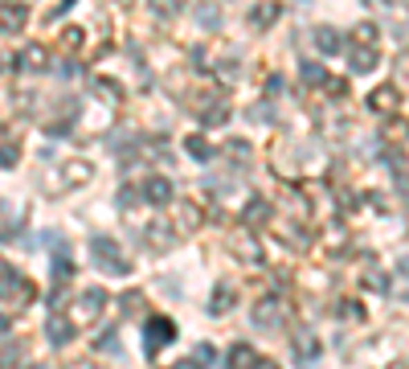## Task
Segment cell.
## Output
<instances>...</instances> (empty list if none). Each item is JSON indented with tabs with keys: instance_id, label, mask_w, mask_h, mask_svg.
<instances>
[{
	"instance_id": "obj_1",
	"label": "cell",
	"mask_w": 409,
	"mask_h": 369,
	"mask_svg": "<svg viewBox=\"0 0 409 369\" xmlns=\"http://www.w3.org/2000/svg\"><path fill=\"white\" fill-rule=\"evenodd\" d=\"M91 255H94V263H98L102 271H115V275H127V271H131L127 255H123L111 238H91Z\"/></svg>"
},
{
	"instance_id": "obj_2",
	"label": "cell",
	"mask_w": 409,
	"mask_h": 369,
	"mask_svg": "<svg viewBox=\"0 0 409 369\" xmlns=\"http://www.w3.org/2000/svg\"><path fill=\"white\" fill-rule=\"evenodd\" d=\"M168 341H176V324L168 320V316H152V320L143 324V353L147 357H156Z\"/></svg>"
},
{
	"instance_id": "obj_3",
	"label": "cell",
	"mask_w": 409,
	"mask_h": 369,
	"mask_svg": "<svg viewBox=\"0 0 409 369\" xmlns=\"http://www.w3.org/2000/svg\"><path fill=\"white\" fill-rule=\"evenodd\" d=\"M0 300H4V304H17V308H25V304L33 300V283H29L25 275L0 271Z\"/></svg>"
},
{
	"instance_id": "obj_4",
	"label": "cell",
	"mask_w": 409,
	"mask_h": 369,
	"mask_svg": "<svg viewBox=\"0 0 409 369\" xmlns=\"http://www.w3.org/2000/svg\"><path fill=\"white\" fill-rule=\"evenodd\" d=\"M368 107H372L376 115H397V111H401V91H397L393 83H381L376 91L368 94Z\"/></svg>"
},
{
	"instance_id": "obj_5",
	"label": "cell",
	"mask_w": 409,
	"mask_h": 369,
	"mask_svg": "<svg viewBox=\"0 0 409 369\" xmlns=\"http://www.w3.org/2000/svg\"><path fill=\"white\" fill-rule=\"evenodd\" d=\"M344 49H348V66H352V74H368V70H376V62H381L376 46L356 42V46H344Z\"/></svg>"
},
{
	"instance_id": "obj_6",
	"label": "cell",
	"mask_w": 409,
	"mask_h": 369,
	"mask_svg": "<svg viewBox=\"0 0 409 369\" xmlns=\"http://www.w3.org/2000/svg\"><path fill=\"white\" fill-rule=\"evenodd\" d=\"M17 70H29V74L49 70V49L46 46H21V53H17Z\"/></svg>"
},
{
	"instance_id": "obj_7",
	"label": "cell",
	"mask_w": 409,
	"mask_h": 369,
	"mask_svg": "<svg viewBox=\"0 0 409 369\" xmlns=\"http://www.w3.org/2000/svg\"><path fill=\"white\" fill-rule=\"evenodd\" d=\"M102 304H107V291H98V287H87V291H82V300H78V320H82V324L98 320Z\"/></svg>"
},
{
	"instance_id": "obj_8",
	"label": "cell",
	"mask_w": 409,
	"mask_h": 369,
	"mask_svg": "<svg viewBox=\"0 0 409 369\" xmlns=\"http://www.w3.org/2000/svg\"><path fill=\"white\" fill-rule=\"evenodd\" d=\"M250 320L258 324V328H278V324H282V304H278V300H262V304L250 312Z\"/></svg>"
},
{
	"instance_id": "obj_9",
	"label": "cell",
	"mask_w": 409,
	"mask_h": 369,
	"mask_svg": "<svg viewBox=\"0 0 409 369\" xmlns=\"http://www.w3.org/2000/svg\"><path fill=\"white\" fill-rule=\"evenodd\" d=\"M46 336H49V345H57V349H62V345H70V341H74V324L66 320L62 312H53L49 324H46Z\"/></svg>"
},
{
	"instance_id": "obj_10",
	"label": "cell",
	"mask_w": 409,
	"mask_h": 369,
	"mask_svg": "<svg viewBox=\"0 0 409 369\" xmlns=\"http://www.w3.org/2000/svg\"><path fill=\"white\" fill-rule=\"evenodd\" d=\"M311 42H316L319 53H340V49H344V37H340L331 25H316V29H311Z\"/></svg>"
},
{
	"instance_id": "obj_11",
	"label": "cell",
	"mask_w": 409,
	"mask_h": 369,
	"mask_svg": "<svg viewBox=\"0 0 409 369\" xmlns=\"http://www.w3.org/2000/svg\"><path fill=\"white\" fill-rule=\"evenodd\" d=\"M143 197H147L152 205H168V201H172V181H168V177H147V181H143Z\"/></svg>"
},
{
	"instance_id": "obj_12",
	"label": "cell",
	"mask_w": 409,
	"mask_h": 369,
	"mask_svg": "<svg viewBox=\"0 0 409 369\" xmlns=\"http://www.w3.org/2000/svg\"><path fill=\"white\" fill-rule=\"evenodd\" d=\"M233 304H237L233 283H217V287H213V295H209V312H213V316H226Z\"/></svg>"
},
{
	"instance_id": "obj_13",
	"label": "cell",
	"mask_w": 409,
	"mask_h": 369,
	"mask_svg": "<svg viewBox=\"0 0 409 369\" xmlns=\"http://www.w3.org/2000/svg\"><path fill=\"white\" fill-rule=\"evenodd\" d=\"M201 222H205L201 209H197L192 201H181V209H176V226H181V230H201Z\"/></svg>"
},
{
	"instance_id": "obj_14",
	"label": "cell",
	"mask_w": 409,
	"mask_h": 369,
	"mask_svg": "<svg viewBox=\"0 0 409 369\" xmlns=\"http://www.w3.org/2000/svg\"><path fill=\"white\" fill-rule=\"evenodd\" d=\"M242 218H246V226H266V222H271V205H266L262 197H254V201H250V209H246Z\"/></svg>"
},
{
	"instance_id": "obj_15",
	"label": "cell",
	"mask_w": 409,
	"mask_h": 369,
	"mask_svg": "<svg viewBox=\"0 0 409 369\" xmlns=\"http://www.w3.org/2000/svg\"><path fill=\"white\" fill-rule=\"evenodd\" d=\"M254 361H258V357H254V349H250V345H233V353H229V369H250Z\"/></svg>"
},
{
	"instance_id": "obj_16",
	"label": "cell",
	"mask_w": 409,
	"mask_h": 369,
	"mask_svg": "<svg viewBox=\"0 0 409 369\" xmlns=\"http://www.w3.org/2000/svg\"><path fill=\"white\" fill-rule=\"evenodd\" d=\"M143 238H147L156 250H168V246H172V230H168V226H160V222H156V226H147Z\"/></svg>"
},
{
	"instance_id": "obj_17",
	"label": "cell",
	"mask_w": 409,
	"mask_h": 369,
	"mask_svg": "<svg viewBox=\"0 0 409 369\" xmlns=\"http://www.w3.org/2000/svg\"><path fill=\"white\" fill-rule=\"evenodd\" d=\"M274 21H278V8H274V4H258V8H254V17H250V25H254V29H266V25H274Z\"/></svg>"
},
{
	"instance_id": "obj_18",
	"label": "cell",
	"mask_w": 409,
	"mask_h": 369,
	"mask_svg": "<svg viewBox=\"0 0 409 369\" xmlns=\"http://www.w3.org/2000/svg\"><path fill=\"white\" fill-rule=\"evenodd\" d=\"M201 123H205V128H226V123H229V111L221 107V103H217V107L201 111Z\"/></svg>"
},
{
	"instance_id": "obj_19",
	"label": "cell",
	"mask_w": 409,
	"mask_h": 369,
	"mask_svg": "<svg viewBox=\"0 0 409 369\" xmlns=\"http://www.w3.org/2000/svg\"><path fill=\"white\" fill-rule=\"evenodd\" d=\"M184 148H188V156H197V160H209V156H213V148H209V139L205 136H188L184 139Z\"/></svg>"
},
{
	"instance_id": "obj_20",
	"label": "cell",
	"mask_w": 409,
	"mask_h": 369,
	"mask_svg": "<svg viewBox=\"0 0 409 369\" xmlns=\"http://www.w3.org/2000/svg\"><path fill=\"white\" fill-rule=\"evenodd\" d=\"M299 74H303V83H307V87H323V78H327L319 62H303V66H299Z\"/></svg>"
},
{
	"instance_id": "obj_21",
	"label": "cell",
	"mask_w": 409,
	"mask_h": 369,
	"mask_svg": "<svg viewBox=\"0 0 409 369\" xmlns=\"http://www.w3.org/2000/svg\"><path fill=\"white\" fill-rule=\"evenodd\" d=\"M181 4H184V0H147V8H152L156 17H164V21H168V17H176V12H181Z\"/></svg>"
},
{
	"instance_id": "obj_22",
	"label": "cell",
	"mask_w": 409,
	"mask_h": 369,
	"mask_svg": "<svg viewBox=\"0 0 409 369\" xmlns=\"http://www.w3.org/2000/svg\"><path fill=\"white\" fill-rule=\"evenodd\" d=\"M25 25V4H8L4 8V29H21Z\"/></svg>"
},
{
	"instance_id": "obj_23",
	"label": "cell",
	"mask_w": 409,
	"mask_h": 369,
	"mask_svg": "<svg viewBox=\"0 0 409 369\" xmlns=\"http://www.w3.org/2000/svg\"><path fill=\"white\" fill-rule=\"evenodd\" d=\"M316 357H319V345H316V336H303V341H299V361L307 366V361H316Z\"/></svg>"
},
{
	"instance_id": "obj_24",
	"label": "cell",
	"mask_w": 409,
	"mask_h": 369,
	"mask_svg": "<svg viewBox=\"0 0 409 369\" xmlns=\"http://www.w3.org/2000/svg\"><path fill=\"white\" fill-rule=\"evenodd\" d=\"M197 12H201V17H197V21H201V25H205V29H209V25H213V29H217V25H221V17H217V8H213V4H201V8H197Z\"/></svg>"
},
{
	"instance_id": "obj_25",
	"label": "cell",
	"mask_w": 409,
	"mask_h": 369,
	"mask_svg": "<svg viewBox=\"0 0 409 369\" xmlns=\"http://www.w3.org/2000/svg\"><path fill=\"white\" fill-rule=\"evenodd\" d=\"M233 250H237V255H242V259H250V263H258V259H262V250H258V246H254V242H250V238H242V242H237V246H233Z\"/></svg>"
},
{
	"instance_id": "obj_26",
	"label": "cell",
	"mask_w": 409,
	"mask_h": 369,
	"mask_svg": "<svg viewBox=\"0 0 409 369\" xmlns=\"http://www.w3.org/2000/svg\"><path fill=\"white\" fill-rule=\"evenodd\" d=\"M94 91L102 94L107 103H119V98H123V91H119V83H94Z\"/></svg>"
},
{
	"instance_id": "obj_27",
	"label": "cell",
	"mask_w": 409,
	"mask_h": 369,
	"mask_svg": "<svg viewBox=\"0 0 409 369\" xmlns=\"http://www.w3.org/2000/svg\"><path fill=\"white\" fill-rule=\"evenodd\" d=\"M98 349H102V353H119V332H115V328H107V332H102V341H98Z\"/></svg>"
},
{
	"instance_id": "obj_28",
	"label": "cell",
	"mask_w": 409,
	"mask_h": 369,
	"mask_svg": "<svg viewBox=\"0 0 409 369\" xmlns=\"http://www.w3.org/2000/svg\"><path fill=\"white\" fill-rule=\"evenodd\" d=\"M364 287H372V291H389V279L381 275V271H368V275H364Z\"/></svg>"
},
{
	"instance_id": "obj_29",
	"label": "cell",
	"mask_w": 409,
	"mask_h": 369,
	"mask_svg": "<svg viewBox=\"0 0 409 369\" xmlns=\"http://www.w3.org/2000/svg\"><path fill=\"white\" fill-rule=\"evenodd\" d=\"M192 361H197V366H209V361H217V353H213V345H197V353H192Z\"/></svg>"
},
{
	"instance_id": "obj_30",
	"label": "cell",
	"mask_w": 409,
	"mask_h": 369,
	"mask_svg": "<svg viewBox=\"0 0 409 369\" xmlns=\"http://www.w3.org/2000/svg\"><path fill=\"white\" fill-rule=\"evenodd\" d=\"M119 304H123V312L131 316V312H139V304H143V295H139V291H127V295H123Z\"/></svg>"
},
{
	"instance_id": "obj_31",
	"label": "cell",
	"mask_w": 409,
	"mask_h": 369,
	"mask_svg": "<svg viewBox=\"0 0 409 369\" xmlns=\"http://www.w3.org/2000/svg\"><path fill=\"white\" fill-rule=\"evenodd\" d=\"M229 156H233V160H246V156H250V144H246V139H229Z\"/></svg>"
},
{
	"instance_id": "obj_32",
	"label": "cell",
	"mask_w": 409,
	"mask_h": 369,
	"mask_svg": "<svg viewBox=\"0 0 409 369\" xmlns=\"http://www.w3.org/2000/svg\"><path fill=\"white\" fill-rule=\"evenodd\" d=\"M352 37H356V42H364V46H368V42L376 37V29H372V25L364 21V25H356V33H352Z\"/></svg>"
},
{
	"instance_id": "obj_33",
	"label": "cell",
	"mask_w": 409,
	"mask_h": 369,
	"mask_svg": "<svg viewBox=\"0 0 409 369\" xmlns=\"http://www.w3.org/2000/svg\"><path fill=\"white\" fill-rule=\"evenodd\" d=\"M17 156H21V152H17L12 144H4V148H0V164H17Z\"/></svg>"
},
{
	"instance_id": "obj_34",
	"label": "cell",
	"mask_w": 409,
	"mask_h": 369,
	"mask_svg": "<svg viewBox=\"0 0 409 369\" xmlns=\"http://www.w3.org/2000/svg\"><path fill=\"white\" fill-rule=\"evenodd\" d=\"M53 279H57V283H66V279H70V263H66V259L53 267Z\"/></svg>"
},
{
	"instance_id": "obj_35",
	"label": "cell",
	"mask_w": 409,
	"mask_h": 369,
	"mask_svg": "<svg viewBox=\"0 0 409 369\" xmlns=\"http://www.w3.org/2000/svg\"><path fill=\"white\" fill-rule=\"evenodd\" d=\"M323 87H327L331 94H348V83H340V78H336V83H327V78H323Z\"/></svg>"
},
{
	"instance_id": "obj_36",
	"label": "cell",
	"mask_w": 409,
	"mask_h": 369,
	"mask_svg": "<svg viewBox=\"0 0 409 369\" xmlns=\"http://www.w3.org/2000/svg\"><path fill=\"white\" fill-rule=\"evenodd\" d=\"M397 271H401V275H409V255L401 259V263H397Z\"/></svg>"
},
{
	"instance_id": "obj_37",
	"label": "cell",
	"mask_w": 409,
	"mask_h": 369,
	"mask_svg": "<svg viewBox=\"0 0 409 369\" xmlns=\"http://www.w3.org/2000/svg\"><path fill=\"white\" fill-rule=\"evenodd\" d=\"M401 78H409V58H401Z\"/></svg>"
},
{
	"instance_id": "obj_38",
	"label": "cell",
	"mask_w": 409,
	"mask_h": 369,
	"mask_svg": "<svg viewBox=\"0 0 409 369\" xmlns=\"http://www.w3.org/2000/svg\"><path fill=\"white\" fill-rule=\"evenodd\" d=\"M172 369H197V361H181V366H172Z\"/></svg>"
},
{
	"instance_id": "obj_39",
	"label": "cell",
	"mask_w": 409,
	"mask_h": 369,
	"mask_svg": "<svg viewBox=\"0 0 409 369\" xmlns=\"http://www.w3.org/2000/svg\"><path fill=\"white\" fill-rule=\"evenodd\" d=\"M254 366L258 369H278V366H271V361H254Z\"/></svg>"
}]
</instances>
